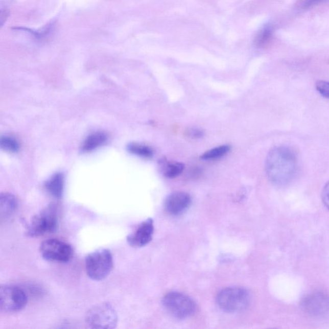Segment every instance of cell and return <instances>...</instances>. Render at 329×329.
Returning a JSON list of instances; mask_svg holds the SVG:
<instances>
[{
  "label": "cell",
  "instance_id": "cell-1",
  "mask_svg": "<svg viewBox=\"0 0 329 329\" xmlns=\"http://www.w3.org/2000/svg\"><path fill=\"white\" fill-rule=\"evenodd\" d=\"M265 169L267 176L273 183L284 185L290 183L297 174V156L290 147H275L267 156Z\"/></svg>",
  "mask_w": 329,
  "mask_h": 329
},
{
  "label": "cell",
  "instance_id": "cell-2",
  "mask_svg": "<svg viewBox=\"0 0 329 329\" xmlns=\"http://www.w3.org/2000/svg\"><path fill=\"white\" fill-rule=\"evenodd\" d=\"M87 275L91 280L101 281L109 275L113 268V255L108 249H99L85 258Z\"/></svg>",
  "mask_w": 329,
  "mask_h": 329
},
{
  "label": "cell",
  "instance_id": "cell-3",
  "mask_svg": "<svg viewBox=\"0 0 329 329\" xmlns=\"http://www.w3.org/2000/svg\"><path fill=\"white\" fill-rule=\"evenodd\" d=\"M250 295L243 288H228L224 289L217 296V302L219 308L226 313L241 312L248 308L250 303Z\"/></svg>",
  "mask_w": 329,
  "mask_h": 329
},
{
  "label": "cell",
  "instance_id": "cell-4",
  "mask_svg": "<svg viewBox=\"0 0 329 329\" xmlns=\"http://www.w3.org/2000/svg\"><path fill=\"white\" fill-rule=\"evenodd\" d=\"M58 224L57 209L54 204H51L32 218L27 227V235L34 238L53 233Z\"/></svg>",
  "mask_w": 329,
  "mask_h": 329
},
{
  "label": "cell",
  "instance_id": "cell-5",
  "mask_svg": "<svg viewBox=\"0 0 329 329\" xmlns=\"http://www.w3.org/2000/svg\"><path fill=\"white\" fill-rule=\"evenodd\" d=\"M87 325L93 328H114L118 323V316L113 307L104 302L93 307L87 312Z\"/></svg>",
  "mask_w": 329,
  "mask_h": 329
},
{
  "label": "cell",
  "instance_id": "cell-6",
  "mask_svg": "<svg viewBox=\"0 0 329 329\" xmlns=\"http://www.w3.org/2000/svg\"><path fill=\"white\" fill-rule=\"evenodd\" d=\"M28 296L19 287L2 286L0 288V309L2 312L12 314L19 312L26 308Z\"/></svg>",
  "mask_w": 329,
  "mask_h": 329
},
{
  "label": "cell",
  "instance_id": "cell-7",
  "mask_svg": "<svg viewBox=\"0 0 329 329\" xmlns=\"http://www.w3.org/2000/svg\"><path fill=\"white\" fill-rule=\"evenodd\" d=\"M165 308L174 317L184 319L195 313L196 303L188 296L178 292H170L164 296Z\"/></svg>",
  "mask_w": 329,
  "mask_h": 329
},
{
  "label": "cell",
  "instance_id": "cell-8",
  "mask_svg": "<svg viewBox=\"0 0 329 329\" xmlns=\"http://www.w3.org/2000/svg\"><path fill=\"white\" fill-rule=\"evenodd\" d=\"M40 253L46 261L68 263L74 256V249L70 244L56 239L44 241L39 247Z\"/></svg>",
  "mask_w": 329,
  "mask_h": 329
},
{
  "label": "cell",
  "instance_id": "cell-9",
  "mask_svg": "<svg viewBox=\"0 0 329 329\" xmlns=\"http://www.w3.org/2000/svg\"><path fill=\"white\" fill-rule=\"evenodd\" d=\"M304 313L313 317H320L329 312V295L323 291H314L304 296L301 301Z\"/></svg>",
  "mask_w": 329,
  "mask_h": 329
},
{
  "label": "cell",
  "instance_id": "cell-10",
  "mask_svg": "<svg viewBox=\"0 0 329 329\" xmlns=\"http://www.w3.org/2000/svg\"><path fill=\"white\" fill-rule=\"evenodd\" d=\"M154 233L153 219L149 218L142 223L133 233L127 237V241L133 248H141L150 243Z\"/></svg>",
  "mask_w": 329,
  "mask_h": 329
},
{
  "label": "cell",
  "instance_id": "cell-11",
  "mask_svg": "<svg viewBox=\"0 0 329 329\" xmlns=\"http://www.w3.org/2000/svg\"><path fill=\"white\" fill-rule=\"evenodd\" d=\"M191 197L183 192H176L170 194L165 201V208L169 214L178 216L183 214L191 206Z\"/></svg>",
  "mask_w": 329,
  "mask_h": 329
},
{
  "label": "cell",
  "instance_id": "cell-12",
  "mask_svg": "<svg viewBox=\"0 0 329 329\" xmlns=\"http://www.w3.org/2000/svg\"><path fill=\"white\" fill-rule=\"evenodd\" d=\"M18 201L10 193H2L0 196V216L1 221L7 220L16 214L18 209Z\"/></svg>",
  "mask_w": 329,
  "mask_h": 329
},
{
  "label": "cell",
  "instance_id": "cell-13",
  "mask_svg": "<svg viewBox=\"0 0 329 329\" xmlns=\"http://www.w3.org/2000/svg\"><path fill=\"white\" fill-rule=\"evenodd\" d=\"M47 193L53 198L59 199L63 196L64 191V177L63 174L57 173L52 176L45 184Z\"/></svg>",
  "mask_w": 329,
  "mask_h": 329
},
{
  "label": "cell",
  "instance_id": "cell-14",
  "mask_svg": "<svg viewBox=\"0 0 329 329\" xmlns=\"http://www.w3.org/2000/svg\"><path fill=\"white\" fill-rule=\"evenodd\" d=\"M159 164L163 175L169 178H174L180 175L184 168L182 163L169 162L166 159H161Z\"/></svg>",
  "mask_w": 329,
  "mask_h": 329
},
{
  "label": "cell",
  "instance_id": "cell-15",
  "mask_svg": "<svg viewBox=\"0 0 329 329\" xmlns=\"http://www.w3.org/2000/svg\"><path fill=\"white\" fill-rule=\"evenodd\" d=\"M107 140V135L102 132H97L89 135L84 141L82 149L84 152H89L103 145Z\"/></svg>",
  "mask_w": 329,
  "mask_h": 329
},
{
  "label": "cell",
  "instance_id": "cell-16",
  "mask_svg": "<svg viewBox=\"0 0 329 329\" xmlns=\"http://www.w3.org/2000/svg\"><path fill=\"white\" fill-rule=\"evenodd\" d=\"M128 151L131 153L142 158L151 159L154 156V151L150 147L144 144L132 143L128 147Z\"/></svg>",
  "mask_w": 329,
  "mask_h": 329
},
{
  "label": "cell",
  "instance_id": "cell-17",
  "mask_svg": "<svg viewBox=\"0 0 329 329\" xmlns=\"http://www.w3.org/2000/svg\"><path fill=\"white\" fill-rule=\"evenodd\" d=\"M230 151V146L228 145L216 147L215 148L205 152L201 156V159L205 161L216 160V159L223 158V156H226Z\"/></svg>",
  "mask_w": 329,
  "mask_h": 329
},
{
  "label": "cell",
  "instance_id": "cell-18",
  "mask_svg": "<svg viewBox=\"0 0 329 329\" xmlns=\"http://www.w3.org/2000/svg\"><path fill=\"white\" fill-rule=\"evenodd\" d=\"M0 144L4 150L10 153H16L19 149V144L13 137L8 136L2 137Z\"/></svg>",
  "mask_w": 329,
  "mask_h": 329
},
{
  "label": "cell",
  "instance_id": "cell-19",
  "mask_svg": "<svg viewBox=\"0 0 329 329\" xmlns=\"http://www.w3.org/2000/svg\"><path fill=\"white\" fill-rule=\"evenodd\" d=\"M273 36V29L271 27L264 29L256 37V44L258 46H265L270 43Z\"/></svg>",
  "mask_w": 329,
  "mask_h": 329
},
{
  "label": "cell",
  "instance_id": "cell-20",
  "mask_svg": "<svg viewBox=\"0 0 329 329\" xmlns=\"http://www.w3.org/2000/svg\"><path fill=\"white\" fill-rule=\"evenodd\" d=\"M325 1L326 0H298L296 7L298 9L306 10Z\"/></svg>",
  "mask_w": 329,
  "mask_h": 329
},
{
  "label": "cell",
  "instance_id": "cell-21",
  "mask_svg": "<svg viewBox=\"0 0 329 329\" xmlns=\"http://www.w3.org/2000/svg\"><path fill=\"white\" fill-rule=\"evenodd\" d=\"M316 88L321 96L329 99V82L318 81L316 83Z\"/></svg>",
  "mask_w": 329,
  "mask_h": 329
},
{
  "label": "cell",
  "instance_id": "cell-22",
  "mask_svg": "<svg viewBox=\"0 0 329 329\" xmlns=\"http://www.w3.org/2000/svg\"><path fill=\"white\" fill-rule=\"evenodd\" d=\"M204 134V131L199 129L191 128L186 131V135L193 139L201 138Z\"/></svg>",
  "mask_w": 329,
  "mask_h": 329
},
{
  "label": "cell",
  "instance_id": "cell-23",
  "mask_svg": "<svg viewBox=\"0 0 329 329\" xmlns=\"http://www.w3.org/2000/svg\"><path fill=\"white\" fill-rule=\"evenodd\" d=\"M321 197H322L324 204L329 210V181L324 186Z\"/></svg>",
  "mask_w": 329,
  "mask_h": 329
}]
</instances>
